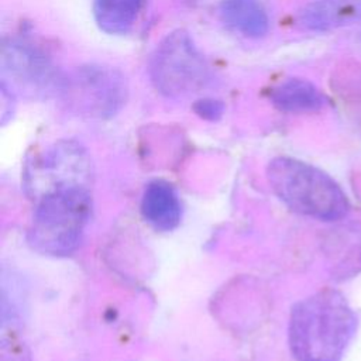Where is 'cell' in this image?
<instances>
[{
    "instance_id": "11",
    "label": "cell",
    "mask_w": 361,
    "mask_h": 361,
    "mask_svg": "<svg viewBox=\"0 0 361 361\" xmlns=\"http://www.w3.org/2000/svg\"><path fill=\"white\" fill-rule=\"evenodd\" d=\"M271 102L282 111L309 113L327 104L326 96L309 80L288 79L278 85L271 93Z\"/></svg>"
},
{
    "instance_id": "3",
    "label": "cell",
    "mask_w": 361,
    "mask_h": 361,
    "mask_svg": "<svg viewBox=\"0 0 361 361\" xmlns=\"http://www.w3.org/2000/svg\"><path fill=\"white\" fill-rule=\"evenodd\" d=\"M35 202L27 233L28 244L45 255L65 257L72 254L82 240L90 216V189L58 190Z\"/></svg>"
},
{
    "instance_id": "1",
    "label": "cell",
    "mask_w": 361,
    "mask_h": 361,
    "mask_svg": "<svg viewBox=\"0 0 361 361\" xmlns=\"http://www.w3.org/2000/svg\"><path fill=\"white\" fill-rule=\"evenodd\" d=\"M357 330V316L345 296L322 289L293 305L288 341L296 361H338Z\"/></svg>"
},
{
    "instance_id": "5",
    "label": "cell",
    "mask_w": 361,
    "mask_h": 361,
    "mask_svg": "<svg viewBox=\"0 0 361 361\" xmlns=\"http://www.w3.org/2000/svg\"><path fill=\"white\" fill-rule=\"evenodd\" d=\"M149 76L155 89L168 97L189 96L209 80V66L186 31L168 34L157 47Z\"/></svg>"
},
{
    "instance_id": "7",
    "label": "cell",
    "mask_w": 361,
    "mask_h": 361,
    "mask_svg": "<svg viewBox=\"0 0 361 361\" xmlns=\"http://www.w3.org/2000/svg\"><path fill=\"white\" fill-rule=\"evenodd\" d=\"M1 85L14 96L44 99L58 94L63 78L37 47L21 39H6L0 56Z\"/></svg>"
},
{
    "instance_id": "6",
    "label": "cell",
    "mask_w": 361,
    "mask_h": 361,
    "mask_svg": "<svg viewBox=\"0 0 361 361\" xmlns=\"http://www.w3.org/2000/svg\"><path fill=\"white\" fill-rule=\"evenodd\" d=\"M58 94L78 114L107 118L126 103L127 82L116 68L90 63L65 76Z\"/></svg>"
},
{
    "instance_id": "13",
    "label": "cell",
    "mask_w": 361,
    "mask_h": 361,
    "mask_svg": "<svg viewBox=\"0 0 361 361\" xmlns=\"http://www.w3.org/2000/svg\"><path fill=\"white\" fill-rule=\"evenodd\" d=\"M140 7L141 0H94L93 14L103 31L124 34L135 23Z\"/></svg>"
},
{
    "instance_id": "10",
    "label": "cell",
    "mask_w": 361,
    "mask_h": 361,
    "mask_svg": "<svg viewBox=\"0 0 361 361\" xmlns=\"http://www.w3.org/2000/svg\"><path fill=\"white\" fill-rule=\"evenodd\" d=\"M333 274L340 279L354 278L361 272V221L338 226L330 240Z\"/></svg>"
},
{
    "instance_id": "16",
    "label": "cell",
    "mask_w": 361,
    "mask_h": 361,
    "mask_svg": "<svg viewBox=\"0 0 361 361\" xmlns=\"http://www.w3.org/2000/svg\"><path fill=\"white\" fill-rule=\"evenodd\" d=\"M0 107H1V123H6V120L13 114L14 110V103H13V97L14 94L4 87L3 85L0 86Z\"/></svg>"
},
{
    "instance_id": "12",
    "label": "cell",
    "mask_w": 361,
    "mask_h": 361,
    "mask_svg": "<svg viewBox=\"0 0 361 361\" xmlns=\"http://www.w3.org/2000/svg\"><path fill=\"white\" fill-rule=\"evenodd\" d=\"M220 16L234 31L258 38L268 31V16L258 0H223Z\"/></svg>"
},
{
    "instance_id": "9",
    "label": "cell",
    "mask_w": 361,
    "mask_h": 361,
    "mask_svg": "<svg viewBox=\"0 0 361 361\" xmlns=\"http://www.w3.org/2000/svg\"><path fill=\"white\" fill-rule=\"evenodd\" d=\"M306 30L330 31L361 23V0H314L299 14Z\"/></svg>"
},
{
    "instance_id": "14",
    "label": "cell",
    "mask_w": 361,
    "mask_h": 361,
    "mask_svg": "<svg viewBox=\"0 0 361 361\" xmlns=\"http://www.w3.org/2000/svg\"><path fill=\"white\" fill-rule=\"evenodd\" d=\"M0 361H30V353L27 345L18 336V330L14 324L8 327L1 326V343H0Z\"/></svg>"
},
{
    "instance_id": "15",
    "label": "cell",
    "mask_w": 361,
    "mask_h": 361,
    "mask_svg": "<svg viewBox=\"0 0 361 361\" xmlns=\"http://www.w3.org/2000/svg\"><path fill=\"white\" fill-rule=\"evenodd\" d=\"M193 110L202 118L214 121L221 117V114L224 111V106L221 102L214 100V99H202L193 104Z\"/></svg>"
},
{
    "instance_id": "4",
    "label": "cell",
    "mask_w": 361,
    "mask_h": 361,
    "mask_svg": "<svg viewBox=\"0 0 361 361\" xmlns=\"http://www.w3.org/2000/svg\"><path fill=\"white\" fill-rule=\"evenodd\" d=\"M92 161L85 147L73 140H61L34 155L24 168L27 193L38 200L45 195L71 188H89Z\"/></svg>"
},
{
    "instance_id": "8",
    "label": "cell",
    "mask_w": 361,
    "mask_h": 361,
    "mask_svg": "<svg viewBox=\"0 0 361 361\" xmlns=\"http://www.w3.org/2000/svg\"><path fill=\"white\" fill-rule=\"evenodd\" d=\"M141 213L144 220L159 231L176 228L182 217V204L175 188L162 179L149 182L142 193Z\"/></svg>"
},
{
    "instance_id": "2",
    "label": "cell",
    "mask_w": 361,
    "mask_h": 361,
    "mask_svg": "<svg viewBox=\"0 0 361 361\" xmlns=\"http://www.w3.org/2000/svg\"><path fill=\"white\" fill-rule=\"evenodd\" d=\"M274 193L295 213L322 221H338L350 210L341 186L324 171L290 157H276L267 168Z\"/></svg>"
}]
</instances>
